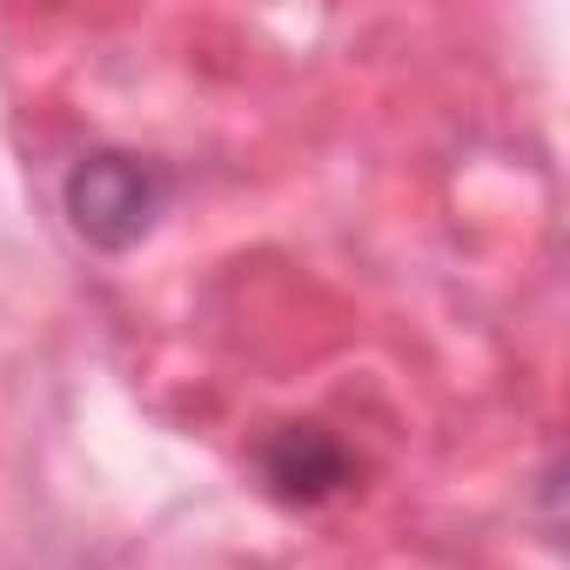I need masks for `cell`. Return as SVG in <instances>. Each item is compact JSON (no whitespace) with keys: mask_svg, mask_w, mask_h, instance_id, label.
Instances as JSON below:
<instances>
[{"mask_svg":"<svg viewBox=\"0 0 570 570\" xmlns=\"http://www.w3.org/2000/svg\"><path fill=\"white\" fill-rule=\"evenodd\" d=\"M168 195H175L168 168H155L141 155H121V148L81 155L75 175H68V215L95 248H135L161 222Z\"/></svg>","mask_w":570,"mask_h":570,"instance_id":"1","label":"cell"},{"mask_svg":"<svg viewBox=\"0 0 570 570\" xmlns=\"http://www.w3.org/2000/svg\"><path fill=\"white\" fill-rule=\"evenodd\" d=\"M343 450L323 436V430H282L275 436V450H268V476H275V490L282 497H323V490H336L343 483Z\"/></svg>","mask_w":570,"mask_h":570,"instance_id":"2","label":"cell"}]
</instances>
